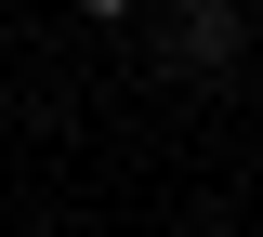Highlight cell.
<instances>
[{
	"instance_id": "obj_1",
	"label": "cell",
	"mask_w": 263,
	"mask_h": 237,
	"mask_svg": "<svg viewBox=\"0 0 263 237\" xmlns=\"http://www.w3.org/2000/svg\"><path fill=\"white\" fill-rule=\"evenodd\" d=\"M79 13H92V27H119V13H145V0H79Z\"/></svg>"
},
{
	"instance_id": "obj_2",
	"label": "cell",
	"mask_w": 263,
	"mask_h": 237,
	"mask_svg": "<svg viewBox=\"0 0 263 237\" xmlns=\"http://www.w3.org/2000/svg\"><path fill=\"white\" fill-rule=\"evenodd\" d=\"M184 13H237V0H184Z\"/></svg>"
}]
</instances>
